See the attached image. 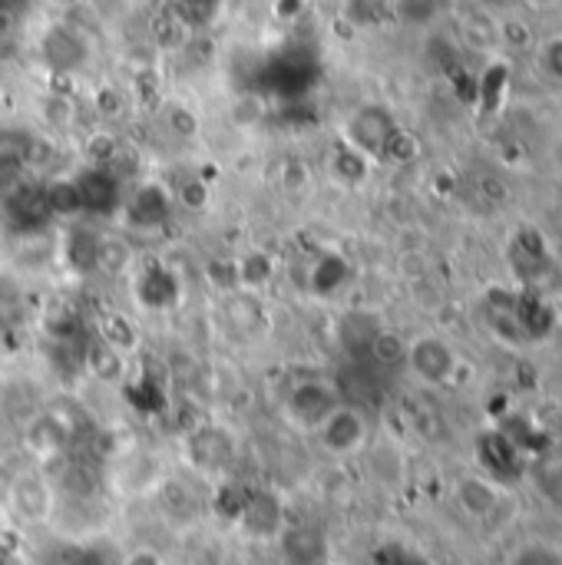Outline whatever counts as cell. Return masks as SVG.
Wrapping results in <instances>:
<instances>
[{
    "mask_svg": "<svg viewBox=\"0 0 562 565\" xmlns=\"http://www.w3.org/2000/svg\"><path fill=\"white\" fill-rule=\"evenodd\" d=\"M368 351L371 358L381 364V367H404V358H407V341L394 331H374L371 341H368Z\"/></svg>",
    "mask_w": 562,
    "mask_h": 565,
    "instance_id": "e0dca14e",
    "label": "cell"
},
{
    "mask_svg": "<svg viewBox=\"0 0 562 565\" xmlns=\"http://www.w3.org/2000/svg\"><path fill=\"white\" fill-rule=\"evenodd\" d=\"M371 166H374V159H368L364 152H358V149L348 146V142H338L335 152H331V159H328V175H331L338 185H344V189H358V185L368 182Z\"/></svg>",
    "mask_w": 562,
    "mask_h": 565,
    "instance_id": "8fae6325",
    "label": "cell"
},
{
    "mask_svg": "<svg viewBox=\"0 0 562 565\" xmlns=\"http://www.w3.org/2000/svg\"><path fill=\"white\" fill-rule=\"evenodd\" d=\"M527 3H530L533 10H550V7H556L560 0H527Z\"/></svg>",
    "mask_w": 562,
    "mask_h": 565,
    "instance_id": "7402d4cb",
    "label": "cell"
},
{
    "mask_svg": "<svg viewBox=\"0 0 562 565\" xmlns=\"http://www.w3.org/2000/svg\"><path fill=\"white\" fill-rule=\"evenodd\" d=\"M43 205H50V212L56 218H79L83 215V195H79L76 175H56L43 192Z\"/></svg>",
    "mask_w": 562,
    "mask_h": 565,
    "instance_id": "9a60e30c",
    "label": "cell"
},
{
    "mask_svg": "<svg viewBox=\"0 0 562 565\" xmlns=\"http://www.w3.org/2000/svg\"><path fill=\"white\" fill-rule=\"evenodd\" d=\"M76 185L83 195V215H109L116 205H123L109 169L86 166L83 172H76Z\"/></svg>",
    "mask_w": 562,
    "mask_h": 565,
    "instance_id": "ba28073f",
    "label": "cell"
},
{
    "mask_svg": "<svg viewBox=\"0 0 562 565\" xmlns=\"http://www.w3.org/2000/svg\"><path fill=\"white\" fill-rule=\"evenodd\" d=\"M93 265L103 275H126L136 265L132 245L123 235H96V252H93Z\"/></svg>",
    "mask_w": 562,
    "mask_h": 565,
    "instance_id": "5bb4252c",
    "label": "cell"
},
{
    "mask_svg": "<svg viewBox=\"0 0 562 565\" xmlns=\"http://www.w3.org/2000/svg\"><path fill=\"white\" fill-rule=\"evenodd\" d=\"M341 391L335 381L328 377H318V374H305V377H295L288 384V391L282 394V417L301 430V434H315L318 424L341 404Z\"/></svg>",
    "mask_w": 562,
    "mask_h": 565,
    "instance_id": "6da1fadb",
    "label": "cell"
},
{
    "mask_svg": "<svg viewBox=\"0 0 562 565\" xmlns=\"http://www.w3.org/2000/svg\"><path fill=\"white\" fill-rule=\"evenodd\" d=\"M311 437H315V444L321 447L325 457H331V460H351V457H358L371 444V420H368V414L358 404L341 401L318 424V430Z\"/></svg>",
    "mask_w": 562,
    "mask_h": 565,
    "instance_id": "7a4b0ae2",
    "label": "cell"
},
{
    "mask_svg": "<svg viewBox=\"0 0 562 565\" xmlns=\"http://www.w3.org/2000/svg\"><path fill=\"white\" fill-rule=\"evenodd\" d=\"M132 298L146 311H172L182 298V288H179V278L166 265H149V268H139V275L132 278Z\"/></svg>",
    "mask_w": 562,
    "mask_h": 565,
    "instance_id": "8992f818",
    "label": "cell"
},
{
    "mask_svg": "<svg viewBox=\"0 0 562 565\" xmlns=\"http://www.w3.org/2000/svg\"><path fill=\"white\" fill-rule=\"evenodd\" d=\"M454 3H474V0H454Z\"/></svg>",
    "mask_w": 562,
    "mask_h": 565,
    "instance_id": "cb8c5ba5",
    "label": "cell"
},
{
    "mask_svg": "<svg viewBox=\"0 0 562 565\" xmlns=\"http://www.w3.org/2000/svg\"><path fill=\"white\" fill-rule=\"evenodd\" d=\"M397 132V122L388 109L381 106H361L348 116L344 122V139L348 146H354L358 152H364L368 159L381 162L384 159V149L391 142V136Z\"/></svg>",
    "mask_w": 562,
    "mask_h": 565,
    "instance_id": "5b68a950",
    "label": "cell"
},
{
    "mask_svg": "<svg viewBox=\"0 0 562 565\" xmlns=\"http://www.w3.org/2000/svg\"><path fill=\"white\" fill-rule=\"evenodd\" d=\"M404 367L424 387H447V384L457 381L460 358H457V351H454V344L447 338H441V334H417V338L407 341Z\"/></svg>",
    "mask_w": 562,
    "mask_h": 565,
    "instance_id": "3957f363",
    "label": "cell"
},
{
    "mask_svg": "<svg viewBox=\"0 0 562 565\" xmlns=\"http://www.w3.org/2000/svg\"><path fill=\"white\" fill-rule=\"evenodd\" d=\"M116 565H169V563H166V556H162L159 550H152V546H132L129 553H123V556H119V563Z\"/></svg>",
    "mask_w": 562,
    "mask_h": 565,
    "instance_id": "44dd1931",
    "label": "cell"
},
{
    "mask_svg": "<svg viewBox=\"0 0 562 565\" xmlns=\"http://www.w3.org/2000/svg\"><path fill=\"white\" fill-rule=\"evenodd\" d=\"M282 550H285V559L291 565H318L325 556V540L318 530H308V526H285L282 530Z\"/></svg>",
    "mask_w": 562,
    "mask_h": 565,
    "instance_id": "7c38bea8",
    "label": "cell"
},
{
    "mask_svg": "<svg viewBox=\"0 0 562 565\" xmlns=\"http://www.w3.org/2000/svg\"><path fill=\"white\" fill-rule=\"evenodd\" d=\"M3 510H10L17 520L40 526L53 516L56 510V493L50 487V480L36 470H23L13 473L3 487Z\"/></svg>",
    "mask_w": 562,
    "mask_h": 565,
    "instance_id": "277c9868",
    "label": "cell"
},
{
    "mask_svg": "<svg viewBox=\"0 0 562 565\" xmlns=\"http://www.w3.org/2000/svg\"><path fill=\"white\" fill-rule=\"evenodd\" d=\"M169 212H172V195L162 185H142L126 202L129 225H136V228H156L169 218Z\"/></svg>",
    "mask_w": 562,
    "mask_h": 565,
    "instance_id": "30bf717a",
    "label": "cell"
},
{
    "mask_svg": "<svg viewBox=\"0 0 562 565\" xmlns=\"http://www.w3.org/2000/svg\"><path fill=\"white\" fill-rule=\"evenodd\" d=\"M275 275V262L265 252H248L235 262V288L242 291H262Z\"/></svg>",
    "mask_w": 562,
    "mask_h": 565,
    "instance_id": "2e32d148",
    "label": "cell"
},
{
    "mask_svg": "<svg viewBox=\"0 0 562 565\" xmlns=\"http://www.w3.org/2000/svg\"><path fill=\"white\" fill-rule=\"evenodd\" d=\"M537 66L543 76H550L553 83H562V33H553L540 43L537 50Z\"/></svg>",
    "mask_w": 562,
    "mask_h": 565,
    "instance_id": "d6986e66",
    "label": "cell"
},
{
    "mask_svg": "<svg viewBox=\"0 0 562 565\" xmlns=\"http://www.w3.org/2000/svg\"><path fill=\"white\" fill-rule=\"evenodd\" d=\"M238 523L248 536L255 540H275L282 536L285 530V513H282V503L275 500V493H252L242 510H238Z\"/></svg>",
    "mask_w": 562,
    "mask_h": 565,
    "instance_id": "52a82bcc",
    "label": "cell"
},
{
    "mask_svg": "<svg viewBox=\"0 0 562 565\" xmlns=\"http://www.w3.org/2000/svg\"><path fill=\"white\" fill-rule=\"evenodd\" d=\"M454 497H457V507H460L467 516L487 520V516H494L497 507H500V483H494L490 477L474 473V477H464V480L457 483Z\"/></svg>",
    "mask_w": 562,
    "mask_h": 565,
    "instance_id": "9c48e42d",
    "label": "cell"
},
{
    "mask_svg": "<svg viewBox=\"0 0 562 565\" xmlns=\"http://www.w3.org/2000/svg\"><path fill=\"white\" fill-rule=\"evenodd\" d=\"M507 565H562V550L553 543L533 540V543L517 546Z\"/></svg>",
    "mask_w": 562,
    "mask_h": 565,
    "instance_id": "ac0fdd59",
    "label": "cell"
},
{
    "mask_svg": "<svg viewBox=\"0 0 562 565\" xmlns=\"http://www.w3.org/2000/svg\"><path fill=\"white\" fill-rule=\"evenodd\" d=\"M0 565H13V559H10V553H7L3 546H0Z\"/></svg>",
    "mask_w": 562,
    "mask_h": 565,
    "instance_id": "603a6c76",
    "label": "cell"
},
{
    "mask_svg": "<svg viewBox=\"0 0 562 565\" xmlns=\"http://www.w3.org/2000/svg\"><path fill=\"white\" fill-rule=\"evenodd\" d=\"M66 427L56 420V417H36L30 427H26V450H33L36 460H50L56 454H63L66 447Z\"/></svg>",
    "mask_w": 562,
    "mask_h": 565,
    "instance_id": "4fadbf2b",
    "label": "cell"
},
{
    "mask_svg": "<svg viewBox=\"0 0 562 565\" xmlns=\"http://www.w3.org/2000/svg\"><path fill=\"white\" fill-rule=\"evenodd\" d=\"M0 540H3V520H0Z\"/></svg>",
    "mask_w": 562,
    "mask_h": 565,
    "instance_id": "d4e9b609",
    "label": "cell"
},
{
    "mask_svg": "<svg viewBox=\"0 0 562 565\" xmlns=\"http://www.w3.org/2000/svg\"><path fill=\"white\" fill-rule=\"evenodd\" d=\"M166 122H169V129H172L176 136H182V139H195V132H199V119H195V113L185 109V106H169V109H166Z\"/></svg>",
    "mask_w": 562,
    "mask_h": 565,
    "instance_id": "ffe728a7",
    "label": "cell"
}]
</instances>
